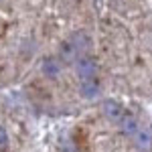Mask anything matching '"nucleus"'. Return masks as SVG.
<instances>
[{"label": "nucleus", "instance_id": "39448f33", "mask_svg": "<svg viewBox=\"0 0 152 152\" xmlns=\"http://www.w3.org/2000/svg\"><path fill=\"white\" fill-rule=\"evenodd\" d=\"M41 69H43V75H47V77H51V79H55L59 73H61V65H59V61H57V59L47 57L45 61H43Z\"/></svg>", "mask_w": 152, "mask_h": 152}, {"label": "nucleus", "instance_id": "6e6552de", "mask_svg": "<svg viewBox=\"0 0 152 152\" xmlns=\"http://www.w3.org/2000/svg\"><path fill=\"white\" fill-rule=\"evenodd\" d=\"M120 128H122V134L132 136V134L138 132V120H136L134 116H124L122 120H120Z\"/></svg>", "mask_w": 152, "mask_h": 152}, {"label": "nucleus", "instance_id": "20e7f679", "mask_svg": "<svg viewBox=\"0 0 152 152\" xmlns=\"http://www.w3.org/2000/svg\"><path fill=\"white\" fill-rule=\"evenodd\" d=\"M136 146L140 148V150H150L152 148V132L150 128H142L136 132Z\"/></svg>", "mask_w": 152, "mask_h": 152}, {"label": "nucleus", "instance_id": "7ed1b4c3", "mask_svg": "<svg viewBox=\"0 0 152 152\" xmlns=\"http://www.w3.org/2000/svg\"><path fill=\"white\" fill-rule=\"evenodd\" d=\"M79 51H77V47L71 43V41H63L61 43V47H59V57L63 59L65 63H73V61H77L79 59Z\"/></svg>", "mask_w": 152, "mask_h": 152}, {"label": "nucleus", "instance_id": "f03ea898", "mask_svg": "<svg viewBox=\"0 0 152 152\" xmlns=\"http://www.w3.org/2000/svg\"><path fill=\"white\" fill-rule=\"evenodd\" d=\"M104 114L112 122H120L124 118V107H122V104H118L116 99H105L104 102Z\"/></svg>", "mask_w": 152, "mask_h": 152}, {"label": "nucleus", "instance_id": "0eeeda50", "mask_svg": "<svg viewBox=\"0 0 152 152\" xmlns=\"http://www.w3.org/2000/svg\"><path fill=\"white\" fill-rule=\"evenodd\" d=\"M69 41L75 45V47H77V51H79V53H83V51H87V49L91 47V37L87 35V33H83V31L75 33Z\"/></svg>", "mask_w": 152, "mask_h": 152}, {"label": "nucleus", "instance_id": "1a4fd4ad", "mask_svg": "<svg viewBox=\"0 0 152 152\" xmlns=\"http://www.w3.org/2000/svg\"><path fill=\"white\" fill-rule=\"evenodd\" d=\"M8 146V134H6V130L0 126V150H4Z\"/></svg>", "mask_w": 152, "mask_h": 152}, {"label": "nucleus", "instance_id": "423d86ee", "mask_svg": "<svg viewBox=\"0 0 152 152\" xmlns=\"http://www.w3.org/2000/svg\"><path fill=\"white\" fill-rule=\"evenodd\" d=\"M79 91H81L83 97H87V99H94L99 95V83L94 81V79H87V81H81L79 85Z\"/></svg>", "mask_w": 152, "mask_h": 152}, {"label": "nucleus", "instance_id": "f257e3e1", "mask_svg": "<svg viewBox=\"0 0 152 152\" xmlns=\"http://www.w3.org/2000/svg\"><path fill=\"white\" fill-rule=\"evenodd\" d=\"M75 69H77V77L81 81H87V79H94L95 73H97V65H95L94 57H79L77 63H75Z\"/></svg>", "mask_w": 152, "mask_h": 152}]
</instances>
